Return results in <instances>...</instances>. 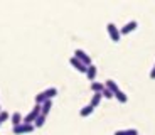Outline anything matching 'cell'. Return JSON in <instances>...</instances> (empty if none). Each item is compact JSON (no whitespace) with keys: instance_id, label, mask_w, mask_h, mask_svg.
Listing matches in <instances>:
<instances>
[{"instance_id":"6da1fadb","label":"cell","mask_w":155,"mask_h":135,"mask_svg":"<svg viewBox=\"0 0 155 135\" xmlns=\"http://www.w3.org/2000/svg\"><path fill=\"white\" fill-rule=\"evenodd\" d=\"M56 95H58V89H56V88H47V89H44V91H41L39 95H35V105H42L44 101L52 100Z\"/></svg>"},{"instance_id":"7a4b0ae2","label":"cell","mask_w":155,"mask_h":135,"mask_svg":"<svg viewBox=\"0 0 155 135\" xmlns=\"http://www.w3.org/2000/svg\"><path fill=\"white\" fill-rule=\"evenodd\" d=\"M106 31H108V35H110V39H111L113 42H118V41H120V37H121L120 29H118V27H116L113 22L106 24Z\"/></svg>"},{"instance_id":"3957f363","label":"cell","mask_w":155,"mask_h":135,"mask_svg":"<svg viewBox=\"0 0 155 135\" xmlns=\"http://www.w3.org/2000/svg\"><path fill=\"white\" fill-rule=\"evenodd\" d=\"M34 123H20L17 125V127L12 128V132H14V135H25V133H31V132H34Z\"/></svg>"},{"instance_id":"277c9868","label":"cell","mask_w":155,"mask_h":135,"mask_svg":"<svg viewBox=\"0 0 155 135\" xmlns=\"http://www.w3.org/2000/svg\"><path fill=\"white\" fill-rule=\"evenodd\" d=\"M39 115H41V105H35L31 112L24 116V122H22V123H31V125H32V122H35Z\"/></svg>"},{"instance_id":"5b68a950","label":"cell","mask_w":155,"mask_h":135,"mask_svg":"<svg viewBox=\"0 0 155 135\" xmlns=\"http://www.w3.org/2000/svg\"><path fill=\"white\" fill-rule=\"evenodd\" d=\"M74 58L79 59L84 66H91V64H93V62H91V58H89V54H86V51H83V49H76V51H74Z\"/></svg>"},{"instance_id":"8992f818","label":"cell","mask_w":155,"mask_h":135,"mask_svg":"<svg viewBox=\"0 0 155 135\" xmlns=\"http://www.w3.org/2000/svg\"><path fill=\"white\" fill-rule=\"evenodd\" d=\"M137 27H138V22H137V20H130V22H127V24H125V25L120 29V34H121V35H127V34H130V32L135 31Z\"/></svg>"},{"instance_id":"52a82bcc","label":"cell","mask_w":155,"mask_h":135,"mask_svg":"<svg viewBox=\"0 0 155 135\" xmlns=\"http://www.w3.org/2000/svg\"><path fill=\"white\" fill-rule=\"evenodd\" d=\"M69 64L73 66V68H74L76 71H79V73H84V74H86V69H88V66H84L81 61H79V59L74 58V56H71V58H69Z\"/></svg>"},{"instance_id":"ba28073f","label":"cell","mask_w":155,"mask_h":135,"mask_svg":"<svg viewBox=\"0 0 155 135\" xmlns=\"http://www.w3.org/2000/svg\"><path fill=\"white\" fill-rule=\"evenodd\" d=\"M96 74H98V69H96V66L94 64H91V66H88V69H86V78H88L91 83L94 81V78H96Z\"/></svg>"},{"instance_id":"9c48e42d","label":"cell","mask_w":155,"mask_h":135,"mask_svg":"<svg viewBox=\"0 0 155 135\" xmlns=\"http://www.w3.org/2000/svg\"><path fill=\"white\" fill-rule=\"evenodd\" d=\"M51 108H52V100L44 101V103L41 105V115H42V116H47V115H49V112H51Z\"/></svg>"},{"instance_id":"30bf717a","label":"cell","mask_w":155,"mask_h":135,"mask_svg":"<svg viewBox=\"0 0 155 135\" xmlns=\"http://www.w3.org/2000/svg\"><path fill=\"white\" fill-rule=\"evenodd\" d=\"M10 122H12V125H14V127H17V125H20L24 122V116L20 115L19 112H14L10 115Z\"/></svg>"},{"instance_id":"8fae6325","label":"cell","mask_w":155,"mask_h":135,"mask_svg":"<svg viewBox=\"0 0 155 135\" xmlns=\"http://www.w3.org/2000/svg\"><path fill=\"white\" fill-rule=\"evenodd\" d=\"M105 88H106V89H110V91H111L113 95L120 91V88H118V85H116V81H113V79H106V83H105Z\"/></svg>"},{"instance_id":"7c38bea8","label":"cell","mask_w":155,"mask_h":135,"mask_svg":"<svg viewBox=\"0 0 155 135\" xmlns=\"http://www.w3.org/2000/svg\"><path fill=\"white\" fill-rule=\"evenodd\" d=\"M101 98H103V96H101V93H94L93 96H91V101H89V105H91L93 108H96L98 105L101 103Z\"/></svg>"},{"instance_id":"4fadbf2b","label":"cell","mask_w":155,"mask_h":135,"mask_svg":"<svg viewBox=\"0 0 155 135\" xmlns=\"http://www.w3.org/2000/svg\"><path fill=\"white\" fill-rule=\"evenodd\" d=\"M93 112H94V108L91 106V105H86V106H83L81 110H79V115L81 116H89Z\"/></svg>"},{"instance_id":"5bb4252c","label":"cell","mask_w":155,"mask_h":135,"mask_svg":"<svg viewBox=\"0 0 155 135\" xmlns=\"http://www.w3.org/2000/svg\"><path fill=\"white\" fill-rule=\"evenodd\" d=\"M103 89H105V85H103V83H98V81H93V83H91V91L93 93H101Z\"/></svg>"},{"instance_id":"9a60e30c","label":"cell","mask_w":155,"mask_h":135,"mask_svg":"<svg viewBox=\"0 0 155 135\" xmlns=\"http://www.w3.org/2000/svg\"><path fill=\"white\" fill-rule=\"evenodd\" d=\"M115 135H138L137 128H128V130H116Z\"/></svg>"},{"instance_id":"2e32d148","label":"cell","mask_w":155,"mask_h":135,"mask_svg":"<svg viewBox=\"0 0 155 135\" xmlns=\"http://www.w3.org/2000/svg\"><path fill=\"white\" fill-rule=\"evenodd\" d=\"M115 98H116L118 101H120V103H127V101H128V96L125 95L123 91H121V89H120L118 93H115Z\"/></svg>"},{"instance_id":"e0dca14e","label":"cell","mask_w":155,"mask_h":135,"mask_svg":"<svg viewBox=\"0 0 155 135\" xmlns=\"http://www.w3.org/2000/svg\"><path fill=\"white\" fill-rule=\"evenodd\" d=\"M44 123H46V116L39 115V116H37V120L34 122V127H35V128H41V127H44Z\"/></svg>"},{"instance_id":"ac0fdd59","label":"cell","mask_w":155,"mask_h":135,"mask_svg":"<svg viewBox=\"0 0 155 135\" xmlns=\"http://www.w3.org/2000/svg\"><path fill=\"white\" fill-rule=\"evenodd\" d=\"M101 96H103V98H108V100H110V98H115V95H113V93L111 91H110V89H103V91H101Z\"/></svg>"},{"instance_id":"d6986e66","label":"cell","mask_w":155,"mask_h":135,"mask_svg":"<svg viewBox=\"0 0 155 135\" xmlns=\"http://www.w3.org/2000/svg\"><path fill=\"white\" fill-rule=\"evenodd\" d=\"M8 118H10V115H8V113L5 112V110H2V112H0V122L4 123V122H7Z\"/></svg>"},{"instance_id":"ffe728a7","label":"cell","mask_w":155,"mask_h":135,"mask_svg":"<svg viewBox=\"0 0 155 135\" xmlns=\"http://www.w3.org/2000/svg\"><path fill=\"white\" fill-rule=\"evenodd\" d=\"M150 78H152V79H155V64H153V68L150 69Z\"/></svg>"},{"instance_id":"44dd1931","label":"cell","mask_w":155,"mask_h":135,"mask_svg":"<svg viewBox=\"0 0 155 135\" xmlns=\"http://www.w3.org/2000/svg\"><path fill=\"white\" fill-rule=\"evenodd\" d=\"M0 127H2V122H0Z\"/></svg>"},{"instance_id":"7402d4cb","label":"cell","mask_w":155,"mask_h":135,"mask_svg":"<svg viewBox=\"0 0 155 135\" xmlns=\"http://www.w3.org/2000/svg\"><path fill=\"white\" fill-rule=\"evenodd\" d=\"M0 112H2V106H0Z\"/></svg>"}]
</instances>
